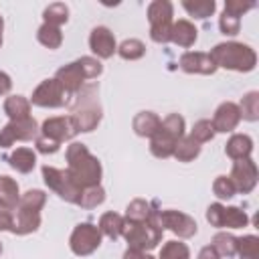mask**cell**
<instances>
[{
    "label": "cell",
    "mask_w": 259,
    "mask_h": 259,
    "mask_svg": "<svg viewBox=\"0 0 259 259\" xmlns=\"http://www.w3.org/2000/svg\"><path fill=\"white\" fill-rule=\"evenodd\" d=\"M67 162H69L67 172L71 174V178L81 188L99 186V180H101V164H99V160L95 156L89 154L87 146L73 142L67 148Z\"/></svg>",
    "instance_id": "6da1fadb"
},
{
    "label": "cell",
    "mask_w": 259,
    "mask_h": 259,
    "mask_svg": "<svg viewBox=\"0 0 259 259\" xmlns=\"http://www.w3.org/2000/svg\"><path fill=\"white\" fill-rule=\"evenodd\" d=\"M208 55L217 67H225L231 71H251L257 63L255 51L243 42H221Z\"/></svg>",
    "instance_id": "7a4b0ae2"
},
{
    "label": "cell",
    "mask_w": 259,
    "mask_h": 259,
    "mask_svg": "<svg viewBox=\"0 0 259 259\" xmlns=\"http://www.w3.org/2000/svg\"><path fill=\"white\" fill-rule=\"evenodd\" d=\"M42 178H45L47 186H49L53 192H57L63 200L75 202V204L79 202L83 188L71 178V174H69L67 170H59V168H53V166H45V168H42Z\"/></svg>",
    "instance_id": "3957f363"
},
{
    "label": "cell",
    "mask_w": 259,
    "mask_h": 259,
    "mask_svg": "<svg viewBox=\"0 0 259 259\" xmlns=\"http://www.w3.org/2000/svg\"><path fill=\"white\" fill-rule=\"evenodd\" d=\"M121 235L125 237L130 249H136V251L154 249L162 239V231L150 225L148 221L146 223H123Z\"/></svg>",
    "instance_id": "277c9868"
},
{
    "label": "cell",
    "mask_w": 259,
    "mask_h": 259,
    "mask_svg": "<svg viewBox=\"0 0 259 259\" xmlns=\"http://www.w3.org/2000/svg\"><path fill=\"white\" fill-rule=\"evenodd\" d=\"M148 18L152 24L150 36L154 42H168L172 32V4L168 0H156L148 6Z\"/></svg>",
    "instance_id": "5b68a950"
},
{
    "label": "cell",
    "mask_w": 259,
    "mask_h": 259,
    "mask_svg": "<svg viewBox=\"0 0 259 259\" xmlns=\"http://www.w3.org/2000/svg\"><path fill=\"white\" fill-rule=\"evenodd\" d=\"M206 221L219 229H225V227L227 229H241V227H247V223H249L245 210H241L237 206H223L221 202H214L208 206Z\"/></svg>",
    "instance_id": "8992f818"
},
{
    "label": "cell",
    "mask_w": 259,
    "mask_h": 259,
    "mask_svg": "<svg viewBox=\"0 0 259 259\" xmlns=\"http://www.w3.org/2000/svg\"><path fill=\"white\" fill-rule=\"evenodd\" d=\"M69 243H71V251L75 255H89V253H93L99 247L101 233H99V229L95 225L83 223V225L75 227V231L71 233Z\"/></svg>",
    "instance_id": "52a82bcc"
},
{
    "label": "cell",
    "mask_w": 259,
    "mask_h": 259,
    "mask_svg": "<svg viewBox=\"0 0 259 259\" xmlns=\"http://www.w3.org/2000/svg\"><path fill=\"white\" fill-rule=\"evenodd\" d=\"M36 130L38 127H36V121L32 117L14 119L0 130V148H8L16 140H32L36 136Z\"/></svg>",
    "instance_id": "ba28073f"
},
{
    "label": "cell",
    "mask_w": 259,
    "mask_h": 259,
    "mask_svg": "<svg viewBox=\"0 0 259 259\" xmlns=\"http://www.w3.org/2000/svg\"><path fill=\"white\" fill-rule=\"evenodd\" d=\"M231 182L235 184V190L247 194L255 188L257 184V166L251 158H243V160H235L233 164V172H231Z\"/></svg>",
    "instance_id": "9c48e42d"
},
{
    "label": "cell",
    "mask_w": 259,
    "mask_h": 259,
    "mask_svg": "<svg viewBox=\"0 0 259 259\" xmlns=\"http://www.w3.org/2000/svg\"><path fill=\"white\" fill-rule=\"evenodd\" d=\"M30 101L38 107H59L67 101V97H65V89L57 79H47L34 89Z\"/></svg>",
    "instance_id": "30bf717a"
},
{
    "label": "cell",
    "mask_w": 259,
    "mask_h": 259,
    "mask_svg": "<svg viewBox=\"0 0 259 259\" xmlns=\"http://www.w3.org/2000/svg\"><path fill=\"white\" fill-rule=\"evenodd\" d=\"M158 214H160L162 229H170L174 235L182 239H188L196 233V221L180 210H160Z\"/></svg>",
    "instance_id": "8fae6325"
},
{
    "label": "cell",
    "mask_w": 259,
    "mask_h": 259,
    "mask_svg": "<svg viewBox=\"0 0 259 259\" xmlns=\"http://www.w3.org/2000/svg\"><path fill=\"white\" fill-rule=\"evenodd\" d=\"M77 132H79V130H77L73 117H71V115H67V117L61 115V117H51V119H47V121L42 123V134H40V136H45V138H49V140L61 144V142H67V140L75 138Z\"/></svg>",
    "instance_id": "7c38bea8"
},
{
    "label": "cell",
    "mask_w": 259,
    "mask_h": 259,
    "mask_svg": "<svg viewBox=\"0 0 259 259\" xmlns=\"http://www.w3.org/2000/svg\"><path fill=\"white\" fill-rule=\"evenodd\" d=\"M180 69L186 73H202V75H212L217 71L214 61L210 59L208 53H198V51H188L180 57Z\"/></svg>",
    "instance_id": "4fadbf2b"
},
{
    "label": "cell",
    "mask_w": 259,
    "mask_h": 259,
    "mask_svg": "<svg viewBox=\"0 0 259 259\" xmlns=\"http://www.w3.org/2000/svg\"><path fill=\"white\" fill-rule=\"evenodd\" d=\"M89 47H91V51H93L97 57H101V59H109V57L117 51L115 38H113L111 30L105 28V26H97V28L91 30V34H89Z\"/></svg>",
    "instance_id": "5bb4252c"
},
{
    "label": "cell",
    "mask_w": 259,
    "mask_h": 259,
    "mask_svg": "<svg viewBox=\"0 0 259 259\" xmlns=\"http://www.w3.org/2000/svg\"><path fill=\"white\" fill-rule=\"evenodd\" d=\"M239 121H241L239 107H237L235 103L227 101V103H221V105H219V109L214 111V117H212L210 123H212L214 132L227 134V132H233V130L239 125Z\"/></svg>",
    "instance_id": "9a60e30c"
},
{
    "label": "cell",
    "mask_w": 259,
    "mask_h": 259,
    "mask_svg": "<svg viewBox=\"0 0 259 259\" xmlns=\"http://www.w3.org/2000/svg\"><path fill=\"white\" fill-rule=\"evenodd\" d=\"M55 79L61 83V87L65 89V93H77V91L83 87L85 75H83L79 63L75 61V63H69V65L61 67V69L57 71V77H55Z\"/></svg>",
    "instance_id": "2e32d148"
},
{
    "label": "cell",
    "mask_w": 259,
    "mask_h": 259,
    "mask_svg": "<svg viewBox=\"0 0 259 259\" xmlns=\"http://www.w3.org/2000/svg\"><path fill=\"white\" fill-rule=\"evenodd\" d=\"M71 117L79 132H91L97 127V123L101 119V109L95 103H83L81 107L75 109V113Z\"/></svg>",
    "instance_id": "e0dca14e"
},
{
    "label": "cell",
    "mask_w": 259,
    "mask_h": 259,
    "mask_svg": "<svg viewBox=\"0 0 259 259\" xmlns=\"http://www.w3.org/2000/svg\"><path fill=\"white\" fill-rule=\"evenodd\" d=\"M12 217H14L12 233H16V235H28V233L36 231L38 225H40V212H30V210L16 208V214H12Z\"/></svg>",
    "instance_id": "ac0fdd59"
},
{
    "label": "cell",
    "mask_w": 259,
    "mask_h": 259,
    "mask_svg": "<svg viewBox=\"0 0 259 259\" xmlns=\"http://www.w3.org/2000/svg\"><path fill=\"white\" fill-rule=\"evenodd\" d=\"M170 40L178 47H192L196 40V28L192 22L188 20H178L172 22V32H170Z\"/></svg>",
    "instance_id": "d6986e66"
},
{
    "label": "cell",
    "mask_w": 259,
    "mask_h": 259,
    "mask_svg": "<svg viewBox=\"0 0 259 259\" xmlns=\"http://www.w3.org/2000/svg\"><path fill=\"white\" fill-rule=\"evenodd\" d=\"M18 198V184L10 176H0V210H14Z\"/></svg>",
    "instance_id": "ffe728a7"
},
{
    "label": "cell",
    "mask_w": 259,
    "mask_h": 259,
    "mask_svg": "<svg viewBox=\"0 0 259 259\" xmlns=\"http://www.w3.org/2000/svg\"><path fill=\"white\" fill-rule=\"evenodd\" d=\"M251 150H253V142L249 136L245 134H235L229 142H227V156L233 158V160H243V158H249L251 156Z\"/></svg>",
    "instance_id": "44dd1931"
},
{
    "label": "cell",
    "mask_w": 259,
    "mask_h": 259,
    "mask_svg": "<svg viewBox=\"0 0 259 259\" xmlns=\"http://www.w3.org/2000/svg\"><path fill=\"white\" fill-rule=\"evenodd\" d=\"M160 117L152 111H140L136 117H134V130L138 136H144V138H152L158 130H160Z\"/></svg>",
    "instance_id": "7402d4cb"
},
{
    "label": "cell",
    "mask_w": 259,
    "mask_h": 259,
    "mask_svg": "<svg viewBox=\"0 0 259 259\" xmlns=\"http://www.w3.org/2000/svg\"><path fill=\"white\" fill-rule=\"evenodd\" d=\"M174 144H176V140H174L170 134H166L164 130H158V132L152 136L150 150H152V154H154L156 158H168V156H172V152H174Z\"/></svg>",
    "instance_id": "603a6c76"
},
{
    "label": "cell",
    "mask_w": 259,
    "mask_h": 259,
    "mask_svg": "<svg viewBox=\"0 0 259 259\" xmlns=\"http://www.w3.org/2000/svg\"><path fill=\"white\" fill-rule=\"evenodd\" d=\"M8 162H10V166L16 168L18 172L26 174V172H30V170L34 168V164H36V154H34L30 148H16V150L10 154Z\"/></svg>",
    "instance_id": "cb8c5ba5"
},
{
    "label": "cell",
    "mask_w": 259,
    "mask_h": 259,
    "mask_svg": "<svg viewBox=\"0 0 259 259\" xmlns=\"http://www.w3.org/2000/svg\"><path fill=\"white\" fill-rule=\"evenodd\" d=\"M4 111L8 113V117L14 121V119H26L30 117V101L22 95H12L4 101Z\"/></svg>",
    "instance_id": "d4e9b609"
},
{
    "label": "cell",
    "mask_w": 259,
    "mask_h": 259,
    "mask_svg": "<svg viewBox=\"0 0 259 259\" xmlns=\"http://www.w3.org/2000/svg\"><path fill=\"white\" fill-rule=\"evenodd\" d=\"M200 154V146L188 136V138H180V140H176V144H174V152H172V156L176 158V160H180V162H190V160H194L196 156Z\"/></svg>",
    "instance_id": "484cf974"
},
{
    "label": "cell",
    "mask_w": 259,
    "mask_h": 259,
    "mask_svg": "<svg viewBox=\"0 0 259 259\" xmlns=\"http://www.w3.org/2000/svg\"><path fill=\"white\" fill-rule=\"evenodd\" d=\"M99 233H103L105 237L109 239H117L121 235V229H123V219L117 214V212H105L101 219H99Z\"/></svg>",
    "instance_id": "4316f807"
},
{
    "label": "cell",
    "mask_w": 259,
    "mask_h": 259,
    "mask_svg": "<svg viewBox=\"0 0 259 259\" xmlns=\"http://www.w3.org/2000/svg\"><path fill=\"white\" fill-rule=\"evenodd\" d=\"M45 202H47V194L42 190H28V192H24L18 198L16 208L30 210V212H40V208L45 206Z\"/></svg>",
    "instance_id": "83f0119b"
},
{
    "label": "cell",
    "mask_w": 259,
    "mask_h": 259,
    "mask_svg": "<svg viewBox=\"0 0 259 259\" xmlns=\"http://www.w3.org/2000/svg\"><path fill=\"white\" fill-rule=\"evenodd\" d=\"M182 6L194 18H208L217 8L214 0H184Z\"/></svg>",
    "instance_id": "f1b7e54d"
},
{
    "label": "cell",
    "mask_w": 259,
    "mask_h": 259,
    "mask_svg": "<svg viewBox=\"0 0 259 259\" xmlns=\"http://www.w3.org/2000/svg\"><path fill=\"white\" fill-rule=\"evenodd\" d=\"M150 214H152V208H150V204H148L146 200H142V198L132 200V202L127 204V208H125L127 223H146V221L150 219Z\"/></svg>",
    "instance_id": "f546056e"
},
{
    "label": "cell",
    "mask_w": 259,
    "mask_h": 259,
    "mask_svg": "<svg viewBox=\"0 0 259 259\" xmlns=\"http://www.w3.org/2000/svg\"><path fill=\"white\" fill-rule=\"evenodd\" d=\"M219 255L223 257H233L237 253V239L229 233H217L212 237V245H210Z\"/></svg>",
    "instance_id": "4dcf8cb0"
},
{
    "label": "cell",
    "mask_w": 259,
    "mask_h": 259,
    "mask_svg": "<svg viewBox=\"0 0 259 259\" xmlns=\"http://www.w3.org/2000/svg\"><path fill=\"white\" fill-rule=\"evenodd\" d=\"M42 16H45V24L59 26V24L67 22V18H69V8H67L63 2H55V4H51V6L45 8Z\"/></svg>",
    "instance_id": "1f68e13d"
},
{
    "label": "cell",
    "mask_w": 259,
    "mask_h": 259,
    "mask_svg": "<svg viewBox=\"0 0 259 259\" xmlns=\"http://www.w3.org/2000/svg\"><path fill=\"white\" fill-rule=\"evenodd\" d=\"M36 36H38L40 45H45L49 49H59L61 42H63V34L59 30V26H53V24H42L38 28V34Z\"/></svg>",
    "instance_id": "d6a6232c"
},
{
    "label": "cell",
    "mask_w": 259,
    "mask_h": 259,
    "mask_svg": "<svg viewBox=\"0 0 259 259\" xmlns=\"http://www.w3.org/2000/svg\"><path fill=\"white\" fill-rule=\"evenodd\" d=\"M239 113H241V117H245L249 121H255L259 117V93L257 91H251L241 99Z\"/></svg>",
    "instance_id": "836d02e7"
},
{
    "label": "cell",
    "mask_w": 259,
    "mask_h": 259,
    "mask_svg": "<svg viewBox=\"0 0 259 259\" xmlns=\"http://www.w3.org/2000/svg\"><path fill=\"white\" fill-rule=\"evenodd\" d=\"M117 53H119V57H121V59L134 61V59L144 57L146 47H144V42H142V40H138V38H127V40H123V42L117 47Z\"/></svg>",
    "instance_id": "e575fe53"
},
{
    "label": "cell",
    "mask_w": 259,
    "mask_h": 259,
    "mask_svg": "<svg viewBox=\"0 0 259 259\" xmlns=\"http://www.w3.org/2000/svg\"><path fill=\"white\" fill-rule=\"evenodd\" d=\"M105 200V190L101 186H91V188H83L81 198L77 204H81L83 208H95Z\"/></svg>",
    "instance_id": "d590c367"
},
{
    "label": "cell",
    "mask_w": 259,
    "mask_h": 259,
    "mask_svg": "<svg viewBox=\"0 0 259 259\" xmlns=\"http://www.w3.org/2000/svg\"><path fill=\"white\" fill-rule=\"evenodd\" d=\"M160 130H164L166 134H170L174 140H180L184 136V119L178 113H170L160 121Z\"/></svg>",
    "instance_id": "8d00e7d4"
},
{
    "label": "cell",
    "mask_w": 259,
    "mask_h": 259,
    "mask_svg": "<svg viewBox=\"0 0 259 259\" xmlns=\"http://www.w3.org/2000/svg\"><path fill=\"white\" fill-rule=\"evenodd\" d=\"M160 259H190L188 247L180 241H168L162 251H160Z\"/></svg>",
    "instance_id": "74e56055"
},
{
    "label": "cell",
    "mask_w": 259,
    "mask_h": 259,
    "mask_svg": "<svg viewBox=\"0 0 259 259\" xmlns=\"http://www.w3.org/2000/svg\"><path fill=\"white\" fill-rule=\"evenodd\" d=\"M190 138L196 142V144H204V142H210L214 138V127L208 119H200L194 123L192 132H190Z\"/></svg>",
    "instance_id": "f35d334b"
},
{
    "label": "cell",
    "mask_w": 259,
    "mask_h": 259,
    "mask_svg": "<svg viewBox=\"0 0 259 259\" xmlns=\"http://www.w3.org/2000/svg\"><path fill=\"white\" fill-rule=\"evenodd\" d=\"M237 253L243 257H259V239L255 235H247L237 239Z\"/></svg>",
    "instance_id": "ab89813d"
},
{
    "label": "cell",
    "mask_w": 259,
    "mask_h": 259,
    "mask_svg": "<svg viewBox=\"0 0 259 259\" xmlns=\"http://www.w3.org/2000/svg\"><path fill=\"white\" fill-rule=\"evenodd\" d=\"M212 192L219 196V198H233L235 196V184L231 182L229 176H217L214 184H212Z\"/></svg>",
    "instance_id": "60d3db41"
},
{
    "label": "cell",
    "mask_w": 259,
    "mask_h": 259,
    "mask_svg": "<svg viewBox=\"0 0 259 259\" xmlns=\"http://www.w3.org/2000/svg\"><path fill=\"white\" fill-rule=\"evenodd\" d=\"M77 63H79V67H81V71H83L85 79H95V77L103 71L101 63H99L97 59H93V57H81Z\"/></svg>",
    "instance_id": "b9f144b4"
},
{
    "label": "cell",
    "mask_w": 259,
    "mask_h": 259,
    "mask_svg": "<svg viewBox=\"0 0 259 259\" xmlns=\"http://www.w3.org/2000/svg\"><path fill=\"white\" fill-rule=\"evenodd\" d=\"M253 6H255V2H251V0H227L225 12H229V14L237 16V18H241V14H245V12L251 10Z\"/></svg>",
    "instance_id": "7bdbcfd3"
},
{
    "label": "cell",
    "mask_w": 259,
    "mask_h": 259,
    "mask_svg": "<svg viewBox=\"0 0 259 259\" xmlns=\"http://www.w3.org/2000/svg\"><path fill=\"white\" fill-rule=\"evenodd\" d=\"M219 26H221V30L225 34H237L239 28H241V18H237V16H233L229 12H223V16L219 20Z\"/></svg>",
    "instance_id": "ee69618b"
},
{
    "label": "cell",
    "mask_w": 259,
    "mask_h": 259,
    "mask_svg": "<svg viewBox=\"0 0 259 259\" xmlns=\"http://www.w3.org/2000/svg\"><path fill=\"white\" fill-rule=\"evenodd\" d=\"M59 146L61 144H57V142H53V140H49L45 136H38L36 138V150L42 152V154H55L59 150Z\"/></svg>",
    "instance_id": "f6af8a7d"
},
{
    "label": "cell",
    "mask_w": 259,
    "mask_h": 259,
    "mask_svg": "<svg viewBox=\"0 0 259 259\" xmlns=\"http://www.w3.org/2000/svg\"><path fill=\"white\" fill-rule=\"evenodd\" d=\"M14 217L10 210H0V231H12Z\"/></svg>",
    "instance_id": "bcb514c9"
},
{
    "label": "cell",
    "mask_w": 259,
    "mask_h": 259,
    "mask_svg": "<svg viewBox=\"0 0 259 259\" xmlns=\"http://www.w3.org/2000/svg\"><path fill=\"white\" fill-rule=\"evenodd\" d=\"M123 259H154L152 255H146L144 251H136V249H127L123 253Z\"/></svg>",
    "instance_id": "7dc6e473"
},
{
    "label": "cell",
    "mask_w": 259,
    "mask_h": 259,
    "mask_svg": "<svg viewBox=\"0 0 259 259\" xmlns=\"http://www.w3.org/2000/svg\"><path fill=\"white\" fill-rule=\"evenodd\" d=\"M10 87H12V81H10V77H8L6 73H2V71H0V95L8 93V91H10Z\"/></svg>",
    "instance_id": "c3c4849f"
},
{
    "label": "cell",
    "mask_w": 259,
    "mask_h": 259,
    "mask_svg": "<svg viewBox=\"0 0 259 259\" xmlns=\"http://www.w3.org/2000/svg\"><path fill=\"white\" fill-rule=\"evenodd\" d=\"M198 259H221V255L208 245V247H204V249L198 253Z\"/></svg>",
    "instance_id": "681fc988"
},
{
    "label": "cell",
    "mask_w": 259,
    "mask_h": 259,
    "mask_svg": "<svg viewBox=\"0 0 259 259\" xmlns=\"http://www.w3.org/2000/svg\"><path fill=\"white\" fill-rule=\"evenodd\" d=\"M2 26L4 24H2V18H0V45H2Z\"/></svg>",
    "instance_id": "f907efd6"
},
{
    "label": "cell",
    "mask_w": 259,
    "mask_h": 259,
    "mask_svg": "<svg viewBox=\"0 0 259 259\" xmlns=\"http://www.w3.org/2000/svg\"><path fill=\"white\" fill-rule=\"evenodd\" d=\"M243 259H259V257H243Z\"/></svg>",
    "instance_id": "816d5d0a"
},
{
    "label": "cell",
    "mask_w": 259,
    "mask_h": 259,
    "mask_svg": "<svg viewBox=\"0 0 259 259\" xmlns=\"http://www.w3.org/2000/svg\"><path fill=\"white\" fill-rule=\"evenodd\" d=\"M0 253H2V245H0Z\"/></svg>",
    "instance_id": "f5cc1de1"
}]
</instances>
